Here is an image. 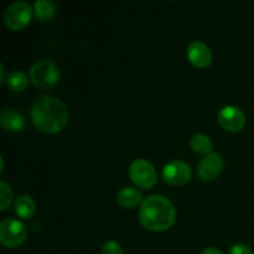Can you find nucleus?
<instances>
[{
	"mask_svg": "<svg viewBox=\"0 0 254 254\" xmlns=\"http://www.w3.org/2000/svg\"><path fill=\"white\" fill-rule=\"evenodd\" d=\"M27 230L24 223L14 218H4L0 222V242L4 247L14 250L25 242Z\"/></svg>",
	"mask_w": 254,
	"mask_h": 254,
	"instance_id": "nucleus-4",
	"label": "nucleus"
},
{
	"mask_svg": "<svg viewBox=\"0 0 254 254\" xmlns=\"http://www.w3.org/2000/svg\"><path fill=\"white\" fill-rule=\"evenodd\" d=\"M60 71L56 64L49 60L36 62L30 68V81L40 89H49L59 82Z\"/></svg>",
	"mask_w": 254,
	"mask_h": 254,
	"instance_id": "nucleus-3",
	"label": "nucleus"
},
{
	"mask_svg": "<svg viewBox=\"0 0 254 254\" xmlns=\"http://www.w3.org/2000/svg\"><path fill=\"white\" fill-rule=\"evenodd\" d=\"M6 84L10 89L15 92H22L26 89L29 84V78L26 74L21 71H12L10 72L6 78Z\"/></svg>",
	"mask_w": 254,
	"mask_h": 254,
	"instance_id": "nucleus-16",
	"label": "nucleus"
},
{
	"mask_svg": "<svg viewBox=\"0 0 254 254\" xmlns=\"http://www.w3.org/2000/svg\"><path fill=\"white\" fill-rule=\"evenodd\" d=\"M201 254H222V252H221L220 250H217V248L210 247V248H206V250Z\"/></svg>",
	"mask_w": 254,
	"mask_h": 254,
	"instance_id": "nucleus-20",
	"label": "nucleus"
},
{
	"mask_svg": "<svg viewBox=\"0 0 254 254\" xmlns=\"http://www.w3.org/2000/svg\"><path fill=\"white\" fill-rule=\"evenodd\" d=\"M102 254H124L123 248L116 241H107L102 246Z\"/></svg>",
	"mask_w": 254,
	"mask_h": 254,
	"instance_id": "nucleus-18",
	"label": "nucleus"
},
{
	"mask_svg": "<svg viewBox=\"0 0 254 254\" xmlns=\"http://www.w3.org/2000/svg\"><path fill=\"white\" fill-rule=\"evenodd\" d=\"M34 11L37 19L41 20V21H46V20L52 19L55 16L56 7H55L54 2L49 1V0H37L35 2Z\"/></svg>",
	"mask_w": 254,
	"mask_h": 254,
	"instance_id": "nucleus-15",
	"label": "nucleus"
},
{
	"mask_svg": "<svg viewBox=\"0 0 254 254\" xmlns=\"http://www.w3.org/2000/svg\"><path fill=\"white\" fill-rule=\"evenodd\" d=\"M230 254H254L253 251L251 250V247H248L247 245H243V243H238L231 247Z\"/></svg>",
	"mask_w": 254,
	"mask_h": 254,
	"instance_id": "nucleus-19",
	"label": "nucleus"
},
{
	"mask_svg": "<svg viewBox=\"0 0 254 254\" xmlns=\"http://www.w3.org/2000/svg\"><path fill=\"white\" fill-rule=\"evenodd\" d=\"M188 59L197 68H206L212 62V52L202 41H192L188 46Z\"/></svg>",
	"mask_w": 254,
	"mask_h": 254,
	"instance_id": "nucleus-10",
	"label": "nucleus"
},
{
	"mask_svg": "<svg viewBox=\"0 0 254 254\" xmlns=\"http://www.w3.org/2000/svg\"><path fill=\"white\" fill-rule=\"evenodd\" d=\"M68 118L69 114L66 104L54 96L40 97L32 106V123L42 133H59L67 126Z\"/></svg>",
	"mask_w": 254,
	"mask_h": 254,
	"instance_id": "nucleus-1",
	"label": "nucleus"
},
{
	"mask_svg": "<svg viewBox=\"0 0 254 254\" xmlns=\"http://www.w3.org/2000/svg\"><path fill=\"white\" fill-rule=\"evenodd\" d=\"M223 169L222 156L217 153H211L203 156L197 165V174L202 180H215Z\"/></svg>",
	"mask_w": 254,
	"mask_h": 254,
	"instance_id": "nucleus-9",
	"label": "nucleus"
},
{
	"mask_svg": "<svg viewBox=\"0 0 254 254\" xmlns=\"http://www.w3.org/2000/svg\"><path fill=\"white\" fill-rule=\"evenodd\" d=\"M176 211L173 202L165 196L153 195L143 201L139 210V221L153 232H164L174 225Z\"/></svg>",
	"mask_w": 254,
	"mask_h": 254,
	"instance_id": "nucleus-2",
	"label": "nucleus"
},
{
	"mask_svg": "<svg viewBox=\"0 0 254 254\" xmlns=\"http://www.w3.org/2000/svg\"><path fill=\"white\" fill-rule=\"evenodd\" d=\"M129 176L136 186L144 190L154 188L158 183V174L155 168L145 159H136L130 164Z\"/></svg>",
	"mask_w": 254,
	"mask_h": 254,
	"instance_id": "nucleus-5",
	"label": "nucleus"
},
{
	"mask_svg": "<svg viewBox=\"0 0 254 254\" xmlns=\"http://www.w3.org/2000/svg\"><path fill=\"white\" fill-rule=\"evenodd\" d=\"M0 73H1V77H0V83H2V82L5 81V69L2 64H0Z\"/></svg>",
	"mask_w": 254,
	"mask_h": 254,
	"instance_id": "nucleus-21",
	"label": "nucleus"
},
{
	"mask_svg": "<svg viewBox=\"0 0 254 254\" xmlns=\"http://www.w3.org/2000/svg\"><path fill=\"white\" fill-rule=\"evenodd\" d=\"M190 146L197 154H211L213 149V144L211 139L205 134H195L190 140Z\"/></svg>",
	"mask_w": 254,
	"mask_h": 254,
	"instance_id": "nucleus-14",
	"label": "nucleus"
},
{
	"mask_svg": "<svg viewBox=\"0 0 254 254\" xmlns=\"http://www.w3.org/2000/svg\"><path fill=\"white\" fill-rule=\"evenodd\" d=\"M143 200V195L134 188H124L117 193V201L124 208H133Z\"/></svg>",
	"mask_w": 254,
	"mask_h": 254,
	"instance_id": "nucleus-12",
	"label": "nucleus"
},
{
	"mask_svg": "<svg viewBox=\"0 0 254 254\" xmlns=\"http://www.w3.org/2000/svg\"><path fill=\"white\" fill-rule=\"evenodd\" d=\"M35 211H36V205L30 196L21 195L15 201V212L19 217L29 220L35 215Z\"/></svg>",
	"mask_w": 254,
	"mask_h": 254,
	"instance_id": "nucleus-13",
	"label": "nucleus"
},
{
	"mask_svg": "<svg viewBox=\"0 0 254 254\" xmlns=\"http://www.w3.org/2000/svg\"><path fill=\"white\" fill-rule=\"evenodd\" d=\"M0 210L5 211L12 201V190L5 181L0 183Z\"/></svg>",
	"mask_w": 254,
	"mask_h": 254,
	"instance_id": "nucleus-17",
	"label": "nucleus"
},
{
	"mask_svg": "<svg viewBox=\"0 0 254 254\" xmlns=\"http://www.w3.org/2000/svg\"><path fill=\"white\" fill-rule=\"evenodd\" d=\"M163 179L171 186H183L191 179V168L185 161L175 160L166 164L163 169Z\"/></svg>",
	"mask_w": 254,
	"mask_h": 254,
	"instance_id": "nucleus-7",
	"label": "nucleus"
},
{
	"mask_svg": "<svg viewBox=\"0 0 254 254\" xmlns=\"http://www.w3.org/2000/svg\"><path fill=\"white\" fill-rule=\"evenodd\" d=\"M32 7L26 1H15L6 7L4 12V22L7 29L12 31L22 30L30 22Z\"/></svg>",
	"mask_w": 254,
	"mask_h": 254,
	"instance_id": "nucleus-6",
	"label": "nucleus"
},
{
	"mask_svg": "<svg viewBox=\"0 0 254 254\" xmlns=\"http://www.w3.org/2000/svg\"><path fill=\"white\" fill-rule=\"evenodd\" d=\"M0 123L7 131H21L26 126L25 117L15 109H4L0 114Z\"/></svg>",
	"mask_w": 254,
	"mask_h": 254,
	"instance_id": "nucleus-11",
	"label": "nucleus"
},
{
	"mask_svg": "<svg viewBox=\"0 0 254 254\" xmlns=\"http://www.w3.org/2000/svg\"><path fill=\"white\" fill-rule=\"evenodd\" d=\"M218 123L225 130L237 133L245 128L246 116L237 107L226 106L218 113Z\"/></svg>",
	"mask_w": 254,
	"mask_h": 254,
	"instance_id": "nucleus-8",
	"label": "nucleus"
}]
</instances>
